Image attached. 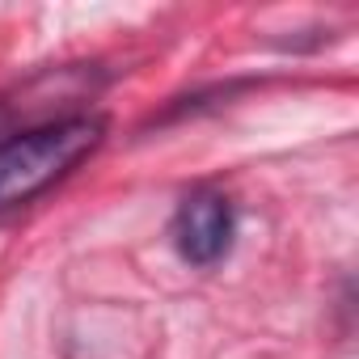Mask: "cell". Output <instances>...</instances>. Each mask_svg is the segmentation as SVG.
<instances>
[{"label":"cell","mask_w":359,"mask_h":359,"mask_svg":"<svg viewBox=\"0 0 359 359\" xmlns=\"http://www.w3.org/2000/svg\"><path fill=\"white\" fill-rule=\"evenodd\" d=\"M233 241V208L216 191H191L173 216V245L187 262L212 266L229 254Z\"/></svg>","instance_id":"2"},{"label":"cell","mask_w":359,"mask_h":359,"mask_svg":"<svg viewBox=\"0 0 359 359\" xmlns=\"http://www.w3.org/2000/svg\"><path fill=\"white\" fill-rule=\"evenodd\" d=\"M106 140L102 114H72L0 140V212H13L68 177Z\"/></svg>","instance_id":"1"}]
</instances>
